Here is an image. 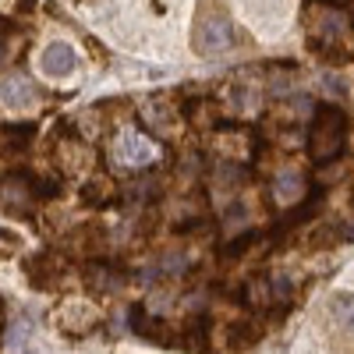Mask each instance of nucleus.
I'll return each instance as SVG.
<instances>
[{
    "mask_svg": "<svg viewBox=\"0 0 354 354\" xmlns=\"http://www.w3.org/2000/svg\"><path fill=\"white\" fill-rule=\"evenodd\" d=\"M131 330H135L138 337L156 340V344H167V340H170L167 322H163V319H153V315H145V308H142V305H135V308H131Z\"/></svg>",
    "mask_w": 354,
    "mask_h": 354,
    "instance_id": "1a4fd4ad",
    "label": "nucleus"
},
{
    "mask_svg": "<svg viewBox=\"0 0 354 354\" xmlns=\"http://www.w3.org/2000/svg\"><path fill=\"white\" fill-rule=\"evenodd\" d=\"M319 4H326V8H347L351 0H319Z\"/></svg>",
    "mask_w": 354,
    "mask_h": 354,
    "instance_id": "2eb2a0df",
    "label": "nucleus"
},
{
    "mask_svg": "<svg viewBox=\"0 0 354 354\" xmlns=\"http://www.w3.org/2000/svg\"><path fill=\"white\" fill-rule=\"evenodd\" d=\"M36 198H39L36 185L28 181V177H21V174H11V177L0 181V209L11 213V216H28Z\"/></svg>",
    "mask_w": 354,
    "mask_h": 354,
    "instance_id": "7ed1b4c3",
    "label": "nucleus"
},
{
    "mask_svg": "<svg viewBox=\"0 0 354 354\" xmlns=\"http://www.w3.org/2000/svg\"><path fill=\"white\" fill-rule=\"evenodd\" d=\"M61 270H64V262L57 259V255H36L32 262L25 266L28 280H32L36 287H53V283H57V277H61Z\"/></svg>",
    "mask_w": 354,
    "mask_h": 354,
    "instance_id": "6e6552de",
    "label": "nucleus"
},
{
    "mask_svg": "<svg viewBox=\"0 0 354 354\" xmlns=\"http://www.w3.org/2000/svg\"><path fill=\"white\" fill-rule=\"evenodd\" d=\"M117 156H121V163L128 167H142V163H149L153 160V142L145 138V135H121V145H117Z\"/></svg>",
    "mask_w": 354,
    "mask_h": 354,
    "instance_id": "0eeeda50",
    "label": "nucleus"
},
{
    "mask_svg": "<svg viewBox=\"0 0 354 354\" xmlns=\"http://www.w3.org/2000/svg\"><path fill=\"white\" fill-rule=\"evenodd\" d=\"M85 277H88V283H96L100 290H117V287L124 283V273L113 270V266H106V262H93L85 270Z\"/></svg>",
    "mask_w": 354,
    "mask_h": 354,
    "instance_id": "9d476101",
    "label": "nucleus"
},
{
    "mask_svg": "<svg viewBox=\"0 0 354 354\" xmlns=\"http://www.w3.org/2000/svg\"><path fill=\"white\" fill-rule=\"evenodd\" d=\"M347 145V113L333 103H319L308 124V153L319 167L333 163Z\"/></svg>",
    "mask_w": 354,
    "mask_h": 354,
    "instance_id": "f257e3e1",
    "label": "nucleus"
},
{
    "mask_svg": "<svg viewBox=\"0 0 354 354\" xmlns=\"http://www.w3.org/2000/svg\"><path fill=\"white\" fill-rule=\"evenodd\" d=\"M4 53H8V50H4V43H0V61H4Z\"/></svg>",
    "mask_w": 354,
    "mask_h": 354,
    "instance_id": "dca6fc26",
    "label": "nucleus"
},
{
    "mask_svg": "<svg viewBox=\"0 0 354 354\" xmlns=\"http://www.w3.org/2000/svg\"><path fill=\"white\" fill-rule=\"evenodd\" d=\"M259 337H262V330L255 326V322H238V326L230 330V347L248 351V347H255V344H259Z\"/></svg>",
    "mask_w": 354,
    "mask_h": 354,
    "instance_id": "ddd939ff",
    "label": "nucleus"
},
{
    "mask_svg": "<svg viewBox=\"0 0 354 354\" xmlns=\"http://www.w3.org/2000/svg\"><path fill=\"white\" fill-rule=\"evenodd\" d=\"M330 315L337 319V326L354 333V294L351 290H340L333 294V301H330Z\"/></svg>",
    "mask_w": 354,
    "mask_h": 354,
    "instance_id": "9b49d317",
    "label": "nucleus"
},
{
    "mask_svg": "<svg viewBox=\"0 0 354 354\" xmlns=\"http://www.w3.org/2000/svg\"><path fill=\"white\" fill-rule=\"evenodd\" d=\"M273 192H277V198H283V202H294L301 192H305V177L298 174V170H283V174H277V185H273Z\"/></svg>",
    "mask_w": 354,
    "mask_h": 354,
    "instance_id": "f8f14e48",
    "label": "nucleus"
},
{
    "mask_svg": "<svg viewBox=\"0 0 354 354\" xmlns=\"http://www.w3.org/2000/svg\"><path fill=\"white\" fill-rule=\"evenodd\" d=\"M0 100H4L8 110H28L36 103V85L25 75H11V78L0 82Z\"/></svg>",
    "mask_w": 354,
    "mask_h": 354,
    "instance_id": "423d86ee",
    "label": "nucleus"
},
{
    "mask_svg": "<svg viewBox=\"0 0 354 354\" xmlns=\"http://www.w3.org/2000/svg\"><path fill=\"white\" fill-rule=\"evenodd\" d=\"M100 322V312L88 301H64L57 308V326H61L68 337H85Z\"/></svg>",
    "mask_w": 354,
    "mask_h": 354,
    "instance_id": "20e7f679",
    "label": "nucleus"
},
{
    "mask_svg": "<svg viewBox=\"0 0 354 354\" xmlns=\"http://www.w3.org/2000/svg\"><path fill=\"white\" fill-rule=\"evenodd\" d=\"M241 36H238V28H234L227 18H220V15H209V18H202L198 25H195V36H192V46H195V53H227L234 43H238Z\"/></svg>",
    "mask_w": 354,
    "mask_h": 354,
    "instance_id": "f03ea898",
    "label": "nucleus"
},
{
    "mask_svg": "<svg viewBox=\"0 0 354 354\" xmlns=\"http://www.w3.org/2000/svg\"><path fill=\"white\" fill-rule=\"evenodd\" d=\"M252 245H255V234H252V230H245L238 241H230V245L223 248V259H238V255H245Z\"/></svg>",
    "mask_w": 354,
    "mask_h": 354,
    "instance_id": "4468645a",
    "label": "nucleus"
},
{
    "mask_svg": "<svg viewBox=\"0 0 354 354\" xmlns=\"http://www.w3.org/2000/svg\"><path fill=\"white\" fill-rule=\"evenodd\" d=\"M75 68H78V53L68 43H50L39 57V71L46 78H68Z\"/></svg>",
    "mask_w": 354,
    "mask_h": 354,
    "instance_id": "39448f33",
    "label": "nucleus"
}]
</instances>
